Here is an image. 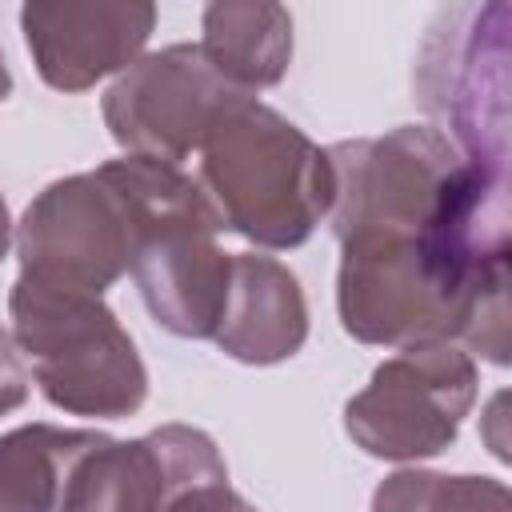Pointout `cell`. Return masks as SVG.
<instances>
[{"mask_svg": "<svg viewBox=\"0 0 512 512\" xmlns=\"http://www.w3.org/2000/svg\"><path fill=\"white\" fill-rule=\"evenodd\" d=\"M88 428L20 424L0 436V512H56L68 464L96 440Z\"/></svg>", "mask_w": 512, "mask_h": 512, "instance_id": "cell-13", "label": "cell"}, {"mask_svg": "<svg viewBox=\"0 0 512 512\" xmlns=\"http://www.w3.org/2000/svg\"><path fill=\"white\" fill-rule=\"evenodd\" d=\"M476 404V364L456 344L400 348L344 404V432L376 460L440 456Z\"/></svg>", "mask_w": 512, "mask_h": 512, "instance_id": "cell-6", "label": "cell"}, {"mask_svg": "<svg viewBox=\"0 0 512 512\" xmlns=\"http://www.w3.org/2000/svg\"><path fill=\"white\" fill-rule=\"evenodd\" d=\"M244 100L200 52V44H168L124 68L104 92V128L128 152L160 164H184L204 148L216 120Z\"/></svg>", "mask_w": 512, "mask_h": 512, "instance_id": "cell-8", "label": "cell"}, {"mask_svg": "<svg viewBox=\"0 0 512 512\" xmlns=\"http://www.w3.org/2000/svg\"><path fill=\"white\" fill-rule=\"evenodd\" d=\"M200 192L224 232L256 248H300L332 212V164L288 116L256 96L236 100L200 148Z\"/></svg>", "mask_w": 512, "mask_h": 512, "instance_id": "cell-1", "label": "cell"}, {"mask_svg": "<svg viewBox=\"0 0 512 512\" xmlns=\"http://www.w3.org/2000/svg\"><path fill=\"white\" fill-rule=\"evenodd\" d=\"M12 96V72H8V60H4V52H0V104Z\"/></svg>", "mask_w": 512, "mask_h": 512, "instance_id": "cell-18", "label": "cell"}, {"mask_svg": "<svg viewBox=\"0 0 512 512\" xmlns=\"http://www.w3.org/2000/svg\"><path fill=\"white\" fill-rule=\"evenodd\" d=\"M8 316L12 336L32 360V376L52 408L124 420L148 400V368L100 296L16 276Z\"/></svg>", "mask_w": 512, "mask_h": 512, "instance_id": "cell-4", "label": "cell"}, {"mask_svg": "<svg viewBox=\"0 0 512 512\" xmlns=\"http://www.w3.org/2000/svg\"><path fill=\"white\" fill-rule=\"evenodd\" d=\"M108 168L124 184L136 212L128 272L148 316L172 336L212 340L228 296L232 256L216 244L220 220L208 196L176 164L120 156L108 160Z\"/></svg>", "mask_w": 512, "mask_h": 512, "instance_id": "cell-3", "label": "cell"}, {"mask_svg": "<svg viewBox=\"0 0 512 512\" xmlns=\"http://www.w3.org/2000/svg\"><path fill=\"white\" fill-rule=\"evenodd\" d=\"M372 512H512V492L496 476L400 468L376 484Z\"/></svg>", "mask_w": 512, "mask_h": 512, "instance_id": "cell-14", "label": "cell"}, {"mask_svg": "<svg viewBox=\"0 0 512 512\" xmlns=\"http://www.w3.org/2000/svg\"><path fill=\"white\" fill-rule=\"evenodd\" d=\"M164 512H256V508L240 492H232L228 480H212V484H196L180 492Z\"/></svg>", "mask_w": 512, "mask_h": 512, "instance_id": "cell-16", "label": "cell"}, {"mask_svg": "<svg viewBox=\"0 0 512 512\" xmlns=\"http://www.w3.org/2000/svg\"><path fill=\"white\" fill-rule=\"evenodd\" d=\"M204 60L244 96L284 80L292 64V16L272 0H220L200 16Z\"/></svg>", "mask_w": 512, "mask_h": 512, "instance_id": "cell-12", "label": "cell"}, {"mask_svg": "<svg viewBox=\"0 0 512 512\" xmlns=\"http://www.w3.org/2000/svg\"><path fill=\"white\" fill-rule=\"evenodd\" d=\"M156 28L148 0H28L20 32L40 80L56 92H84L140 60Z\"/></svg>", "mask_w": 512, "mask_h": 512, "instance_id": "cell-10", "label": "cell"}, {"mask_svg": "<svg viewBox=\"0 0 512 512\" xmlns=\"http://www.w3.org/2000/svg\"><path fill=\"white\" fill-rule=\"evenodd\" d=\"M228 480L216 440L192 424H160L136 440L96 436L72 464L56 512H164L196 484Z\"/></svg>", "mask_w": 512, "mask_h": 512, "instance_id": "cell-9", "label": "cell"}, {"mask_svg": "<svg viewBox=\"0 0 512 512\" xmlns=\"http://www.w3.org/2000/svg\"><path fill=\"white\" fill-rule=\"evenodd\" d=\"M336 312L352 340L420 348L468 340L492 364H508V304L500 292H468L448 280L420 236H352L340 244Z\"/></svg>", "mask_w": 512, "mask_h": 512, "instance_id": "cell-2", "label": "cell"}, {"mask_svg": "<svg viewBox=\"0 0 512 512\" xmlns=\"http://www.w3.org/2000/svg\"><path fill=\"white\" fill-rule=\"evenodd\" d=\"M212 340L224 356L256 368L296 356L308 340V304L296 272L272 256L236 252Z\"/></svg>", "mask_w": 512, "mask_h": 512, "instance_id": "cell-11", "label": "cell"}, {"mask_svg": "<svg viewBox=\"0 0 512 512\" xmlns=\"http://www.w3.org/2000/svg\"><path fill=\"white\" fill-rule=\"evenodd\" d=\"M28 388H32L28 360L16 344V336L8 328H0V416L16 412L28 400Z\"/></svg>", "mask_w": 512, "mask_h": 512, "instance_id": "cell-15", "label": "cell"}, {"mask_svg": "<svg viewBox=\"0 0 512 512\" xmlns=\"http://www.w3.org/2000/svg\"><path fill=\"white\" fill-rule=\"evenodd\" d=\"M8 240H12V216H8V204L0 196V260L8 256Z\"/></svg>", "mask_w": 512, "mask_h": 512, "instance_id": "cell-17", "label": "cell"}, {"mask_svg": "<svg viewBox=\"0 0 512 512\" xmlns=\"http://www.w3.org/2000/svg\"><path fill=\"white\" fill-rule=\"evenodd\" d=\"M136 248V212L108 164L52 180L16 224L20 276L52 288L104 296Z\"/></svg>", "mask_w": 512, "mask_h": 512, "instance_id": "cell-5", "label": "cell"}, {"mask_svg": "<svg viewBox=\"0 0 512 512\" xmlns=\"http://www.w3.org/2000/svg\"><path fill=\"white\" fill-rule=\"evenodd\" d=\"M332 164V232L352 236H420L440 192L464 160L440 128L400 124L372 140H340Z\"/></svg>", "mask_w": 512, "mask_h": 512, "instance_id": "cell-7", "label": "cell"}]
</instances>
